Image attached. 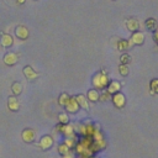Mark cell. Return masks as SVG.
I'll return each instance as SVG.
<instances>
[{"mask_svg":"<svg viewBox=\"0 0 158 158\" xmlns=\"http://www.w3.org/2000/svg\"><path fill=\"white\" fill-rule=\"evenodd\" d=\"M111 98H112V95L109 94V93L105 90V91H102V93L100 94L99 100H100V101H107V100H111Z\"/></svg>","mask_w":158,"mask_h":158,"instance_id":"26","label":"cell"},{"mask_svg":"<svg viewBox=\"0 0 158 158\" xmlns=\"http://www.w3.org/2000/svg\"><path fill=\"white\" fill-rule=\"evenodd\" d=\"M15 35H16V37L20 38V40H27V37H28L30 33H28V30H27L26 26L19 25V26L15 28Z\"/></svg>","mask_w":158,"mask_h":158,"instance_id":"12","label":"cell"},{"mask_svg":"<svg viewBox=\"0 0 158 158\" xmlns=\"http://www.w3.org/2000/svg\"><path fill=\"white\" fill-rule=\"evenodd\" d=\"M21 137H22L23 142H26V143H32V142L35 141L36 132H35L32 128H25V130L21 132Z\"/></svg>","mask_w":158,"mask_h":158,"instance_id":"9","label":"cell"},{"mask_svg":"<svg viewBox=\"0 0 158 158\" xmlns=\"http://www.w3.org/2000/svg\"><path fill=\"white\" fill-rule=\"evenodd\" d=\"M64 109H65L67 112H70V114H75V112L79 111L80 107H79V105H78V102H77V100H75V96H70V98H69V100H68V102L65 104Z\"/></svg>","mask_w":158,"mask_h":158,"instance_id":"5","label":"cell"},{"mask_svg":"<svg viewBox=\"0 0 158 158\" xmlns=\"http://www.w3.org/2000/svg\"><path fill=\"white\" fill-rule=\"evenodd\" d=\"M153 36H154V40H156V42L158 43V30H156V31H154Z\"/></svg>","mask_w":158,"mask_h":158,"instance_id":"29","label":"cell"},{"mask_svg":"<svg viewBox=\"0 0 158 158\" xmlns=\"http://www.w3.org/2000/svg\"><path fill=\"white\" fill-rule=\"evenodd\" d=\"M22 73H23V75H25V78H26L27 80H35V79H37V78L40 77V73H37L31 65L23 67Z\"/></svg>","mask_w":158,"mask_h":158,"instance_id":"6","label":"cell"},{"mask_svg":"<svg viewBox=\"0 0 158 158\" xmlns=\"http://www.w3.org/2000/svg\"><path fill=\"white\" fill-rule=\"evenodd\" d=\"M0 43H1L2 47L9 48V47H11L14 44V38H12L11 35L1 32V35H0Z\"/></svg>","mask_w":158,"mask_h":158,"instance_id":"11","label":"cell"},{"mask_svg":"<svg viewBox=\"0 0 158 158\" xmlns=\"http://www.w3.org/2000/svg\"><path fill=\"white\" fill-rule=\"evenodd\" d=\"M99 96H100V93H99V90H96V89H90V90L88 91V94H86L88 101H91V102L99 101Z\"/></svg>","mask_w":158,"mask_h":158,"instance_id":"16","label":"cell"},{"mask_svg":"<svg viewBox=\"0 0 158 158\" xmlns=\"http://www.w3.org/2000/svg\"><path fill=\"white\" fill-rule=\"evenodd\" d=\"M75 100H77L79 107L84 109L85 111H89V109H90V107H89V102H88L86 96H84V94H78V95H75Z\"/></svg>","mask_w":158,"mask_h":158,"instance_id":"13","label":"cell"},{"mask_svg":"<svg viewBox=\"0 0 158 158\" xmlns=\"http://www.w3.org/2000/svg\"><path fill=\"white\" fill-rule=\"evenodd\" d=\"M78 158H80V157H78Z\"/></svg>","mask_w":158,"mask_h":158,"instance_id":"32","label":"cell"},{"mask_svg":"<svg viewBox=\"0 0 158 158\" xmlns=\"http://www.w3.org/2000/svg\"><path fill=\"white\" fill-rule=\"evenodd\" d=\"M7 107H9L10 111H17L20 109V101H19V99L16 96H14V95L9 96V99H7Z\"/></svg>","mask_w":158,"mask_h":158,"instance_id":"14","label":"cell"},{"mask_svg":"<svg viewBox=\"0 0 158 158\" xmlns=\"http://www.w3.org/2000/svg\"><path fill=\"white\" fill-rule=\"evenodd\" d=\"M57 149H58V153L60 154V156H64V154H67L70 149L68 148V146L64 143V142H62V143H59L58 144V147H57Z\"/></svg>","mask_w":158,"mask_h":158,"instance_id":"24","label":"cell"},{"mask_svg":"<svg viewBox=\"0 0 158 158\" xmlns=\"http://www.w3.org/2000/svg\"><path fill=\"white\" fill-rule=\"evenodd\" d=\"M77 136H74V137H65V139H64V143L68 146V148L69 149H72V148H74L75 147V144H77Z\"/></svg>","mask_w":158,"mask_h":158,"instance_id":"21","label":"cell"},{"mask_svg":"<svg viewBox=\"0 0 158 158\" xmlns=\"http://www.w3.org/2000/svg\"><path fill=\"white\" fill-rule=\"evenodd\" d=\"M109 81L110 80H109V77H107V72L105 69H101L98 73H95L93 79H91V84H93L94 89H96V90H100V89L104 90L107 86Z\"/></svg>","mask_w":158,"mask_h":158,"instance_id":"1","label":"cell"},{"mask_svg":"<svg viewBox=\"0 0 158 158\" xmlns=\"http://www.w3.org/2000/svg\"><path fill=\"white\" fill-rule=\"evenodd\" d=\"M118 73L122 77H126L128 74V67H127V64H121L120 63V65H118Z\"/></svg>","mask_w":158,"mask_h":158,"instance_id":"25","label":"cell"},{"mask_svg":"<svg viewBox=\"0 0 158 158\" xmlns=\"http://www.w3.org/2000/svg\"><path fill=\"white\" fill-rule=\"evenodd\" d=\"M58 120H59V123H62V125L69 123V116H68L67 112H59L58 114Z\"/></svg>","mask_w":158,"mask_h":158,"instance_id":"23","label":"cell"},{"mask_svg":"<svg viewBox=\"0 0 158 158\" xmlns=\"http://www.w3.org/2000/svg\"><path fill=\"white\" fill-rule=\"evenodd\" d=\"M11 91H12L14 96L20 95V94L22 93V84H21V83H19V81L12 83V85H11Z\"/></svg>","mask_w":158,"mask_h":158,"instance_id":"17","label":"cell"},{"mask_svg":"<svg viewBox=\"0 0 158 158\" xmlns=\"http://www.w3.org/2000/svg\"><path fill=\"white\" fill-rule=\"evenodd\" d=\"M19 54L17 53H15V52H7L5 56H4V58H2V60H4V63L6 64V65H14V64H16L17 62H19Z\"/></svg>","mask_w":158,"mask_h":158,"instance_id":"8","label":"cell"},{"mask_svg":"<svg viewBox=\"0 0 158 158\" xmlns=\"http://www.w3.org/2000/svg\"><path fill=\"white\" fill-rule=\"evenodd\" d=\"M63 158H74V152H73V149H70L67 154H64V156H62Z\"/></svg>","mask_w":158,"mask_h":158,"instance_id":"28","label":"cell"},{"mask_svg":"<svg viewBox=\"0 0 158 158\" xmlns=\"http://www.w3.org/2000/svg\"><path fill=\"white\" fill-rule=\"evenodd\" d=\"M69 98H70V96H69L67 93H62V94L59 95V98H58V104H59L60 106H65V104L68 102Z\"/></svg>","mask_w":158,"mask_h":158,"instance_id":"22","label":"cell"},{"mask_svg":"<svg viewBox=\"0 0 158 158\" xmlns=\"http://www.w3.org/2000/svg\"><path fill=\"white\" fill-rule=\"evenodd\" d=\"M105 89H106V91H107L109 94L114 95V94H116V93L120 91V89H121V83L117 81V80H110L109 84H107V86H106Z\"/></svg>","mask_w":158,"mask_h":158,"instance_id":"10","label":"cell"},{"mask_svg":"<svg viewBox=\"0 0 158 158\" xmlns=\"http://www.w3.org/2000/svg\"><path fill=\"white\" fill-rule=\"evenodd\" d=\"M88 158H98V157H94V156H90V157H88Z\"/></svg>","mask_w":158,"mask_h":158,"instance_id":"31","label":"cell"},{"mask_svg":"<svg viewBox=\"0 0 158 158\" xmlns=\"http://www.w3.org/2000/svg\"><path fill=\"white\" fill-rule=\"evenodd\" d=\"M120 62H121V64H127V63H130V62H131V56L127 54V53L121 54V57H120Z\"/></svg>","mask_w":158,"mask_h":158,"instance_id":"27","label":"cell"},{"mask_svg":"<svg viewBox=\"0 0 158 158\" xmlns=\"http://www.w3.org/2000/svg\"><path fill=\"white\" fill-rule=\"evenodd\" d=\"M149 89H151V94H158V78H154L149 81Z\"/></svg>","mask_w":158,"mask_h":158,"instance_id":"19","label":"cell"},{"mask_svg":"<svg viewBox=\"0 0 158 158\" xmlns=\"http://www.w3.org/2000/svg\"><path fill=\"white\" fill-rule=\"evenodd\" d=\"M111 100H112V102H114V105L117 107V109H121V107H123L125 106V104H126V98H125V95L122 94V93H116V94H114L112 95V98H111Z\"/></svg>","mask_w":158,"mask_h":158,"instance_id":"7","label":"cell"},{"mask_svg":"<svg viewBox=\"0 0 158 158\" xmlns=\"http://www.w3.org/2000/svg\"><path fill=\"white\" fill-rule=\"evenodd\" d=\"M53 142H54V141H53V137H52V136L44 135V136L41 137L40 142H38V147H40L41 149L46 151V149H49V148L53 146Z\"/></svg>","mask_w":158,"mask_h":158,"instance_id":"4","label":"cell"},{"mask_svg":"<svg viewBox=\"0 0 158 158\" xmlns=\"http://www.w3.org/2000/svg\"><path fill=\"white\" fill-rule=\"evenodd\" d=\"M116 47H117V49H118V51H127L131 46H130V43H128V41H127V40H118V41H117Z\"/></svg>","mask_w":158,"mask_h":158,"instance_id":"18","label":"cell"},{"mask_svg":"<svg viewBox=\"0 0 158 158\" xmlns=\"http://www.w3.org/2000/svg\"><path fill=\"white\" fill-rule=\"evenodd\" d=\"M126 27H127V30L131 31L132 33H133V32H137V31L139 30V22H138V20L131 17V19L126 20Z\"/></svg>","mask_w":158,"mask_h":158,"instance_id":"15","label":"cell"},{"mask_svg":"<svg viewBox=\"0 0 158 158\" xmlns=\"http://www.w3.org/2000/svg\"><path fill=\"white\" fill-rule=\"evenodd\" d=\"M56 131L58 133H62L64 137H74L75 136V130H74V126L70 125V123H67V125H57L56 126Z\"/></svg>","mask_w":158,"mask_h":158,"instance_id":"2","label":"cell"},{"mask_svg":"<svg viewBox=\"0 0 158 158\" xmlns=\"http://www.w3.org/2000/svg\"><path fill=\"white\" fill-rule=\"evenodd\" d=\"M25 1H26V0H17V4H20V5H21V4H25Z\"/></svg>","mask_w":158,"mask_h":158,"instance_id":"30","label":"cell"},{"mask_svg":"<svg viewBox=\"0 0 158 158\" xmlns=\"http://www.w3.org/2000/svg\"><path fill=\"white\" fill-rule=\"evenodd\" d=\"M143 42H144V35L142 32H139V31L133 32L131 35L130 40H128V43H130L131 47L132 46H141V44H143Z\"/></svg>","mask_w":158,"mask_h":158,"instance_id":"3","label":"cell"},{"mask_svg":"<svg viewBox=\"0 0 158 158\" xmlns=\"http://www.w3.org/2000/svg\"><path fill=\"white\" fill-rule=\"evenodd\" d=\"M146 27L148 28V30H151V31H156V27H157V21L153 19V17H149V19H147L146 20Z\"/></svg>","mask_w":158,"mask_h":158,"instance_id":"20","label":"cell"}]
</instances>
